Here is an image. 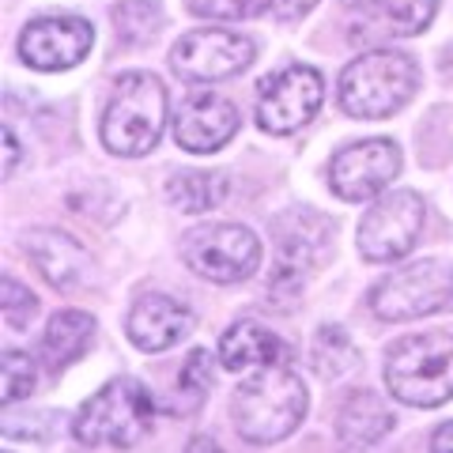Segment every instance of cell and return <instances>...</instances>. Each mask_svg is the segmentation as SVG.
<instances>
[{
  "instance_id": "obj_25",
  "label": "cell",
  "mask_w": 453,
  "mask_h": 453,
  "mask_svg": "<svg viewBox=\"0 0 453 453\" xmlns=\"http://www.w3.org/2000/svg\"><path fill=\"white\" fill-rule=\"evenodd\" d=\"M0 371H4V404H16L23 396H31L38 371L27 351H4V356H0Z\"/></svg>"
},
{
  "instance_id": "obj_31",
  "label": "cell",
  "mask_w": 453,
  "mask_h": 453,
  "mask_svg": "<svg viewBox=\"0 0 453 453\" xmlns=\"http://www.w3.org/2000/svg\"><path fill=\"white\" fill-rule=\"evenodd\" d=\"M186 453H223V446L216 442V438H208V434H196L193 442L186 446Z\"/></svg>"
},
{
  "instance_id": "obj_26",
  "label": "cell",
  "mask_w": 453,
  "mask_h": 453,
  "mask_svg": "<svg viewBox=\"0 0 453 453\" xmlns=\"http://www.w3.org/2000/svg\"><path fill=\"white\" fill-rule=\"evenodd\" d=\"M38 314V299L31 295V288H23L19 280L4 276V318L8 325H16V329H23V325H31Z\"/></svg>"
},
{
  "instance_id": "obj_5",
  "label": "cell",
  "mask_w": 453,
  "mask_h": 453,
  "mask_svg": "<svg viewBox=\"0 0 453 453\" xmlns=\"http://www.w3.org/2000/svg\"><path fill=\"white\" fill-rule=\"evenodd\" d=\"M155 401L144 381L113 378L76 412L73 434L83 446H136L151 431Z\"/></svg>"
},
{
  "instance_id": "obj_9",
  "label": "cell",
  "mask_w": 453,
  "mask_h": 453,
  "mask_svg": "<svg viewBox=\"0 0 453 453\" xmlns=\"http://www.w3.org/2000/svg\"><path fill=\"white\" fill-rule=\"evenodd\" d=\"M325 83L310 65H291L280 68L276 76H268L257 91V121L265 133L288 136L299 133L303 125L314 121V113L321 110Z\"/></svg>"
},
{
  "instance_id": "obj_13",
  "label": "cell",
  "mask_w": 453,
  "mask_h": 453,
  "mask_svg": "<svg viewBox=\"0 0 453 453\" xmlns=\"http://www.w3.org/2000/svg\"><path fill=\"white\" fill-rule=\"evenodd\" d=\"M95 31L80 16H50L35 19L19 35V57L38 73H61V68L80 65L91 53Z\"/></svg>"
},
{
  "instance_id": "obj_27",
  "label": "cell",
  "mask_w": 453,
  "mask_h": 453,
  "mask_svg": "<svg viewBox=\"0 0 453 453\" xmlns=\"http://www.w3.org/2000/svg\"><path fill=\"white\" fill-rule=\"evenodd\" d=\"M265 8H273V0H201L196 4V12L219 16V19H250V16H261Z\"/></svg>"
},
{
  "instance_id": "obj_8",
  "label": "cell",
  "mask_w": 453,
  "mask_h": 453,
  "mask_svg": "<svg viewBox=\"0 0 453 453\" xmlns=\"http://www.w3.org/2000/svg\"><path fill=\"white\" fill-rule=\"evenodd\" d=\"M423 196L412 189H393L366 211L359 223V253L374 265L401 261L423 234Z\"/></svg>"
},
{
  "instance_id": "obj_28",
  "label": "cell",
  "mask_w": 453,
  "mask_h": 453,
  "mask_svg": "<svg viewBox=\"0 0 453 453\" xmlns=\"http://www.w3.org/2000/svg\"><path fill=\"white\" fill-rule=\"evenodd\" d=\"M318 0H273V12H276V19H299Z\"/></svg>"
},
{
  "instance_id": "obj_10",
  "label": "cell",
  "mask_w": 453,
  "mask_h": 453,
  "mask_svg": "<svg viewBox=\"0 0 453 453\" xmlns=\"http://www.w3.org/2000/svg\"><path fill=\"white\" fill-rule=\"evenodd\" d=\"M336 226L314 208H291L273 223V246H276V283L299 288L306 273L325 265L333 246Z\"/></svg>"
},
{
  "instance_id": "obj_23",
  "label": "cell",
  "mask_w": 453,
  "mask_h": 453,
  "mask_svg": "<svg viewBox=\"0 0 453 453\" xmlns=\"http://www.w3.org/2000/svg\"><path fill=\"white\" fill-rule=\"evenodd\" d=\"M113 27H118L125 46H140V42L155 38V31L163 27L159 0H125L113 8Z\"/></svg>"
},
{
  "instance_id": "obj_7",
  "label": "cell",
  "mask_w": 453,
  "mask_h": 453,
  "mask_svg": "<svg viewBox=\"0 0 453 453\" xmlns=\"http://www.w3.org/2000/svg\"><path fill=\"white\" fill-rule=\"evenodd\" d=\"M181 257L201 280L211 283H238L250 280L261 265V242L250 226L238 223H211L196 226L181 238Z\"/></svg>"
},
{
  "instance_id": "obj_6",
  "label": "cell",
  "mask_w": 453,
  "mask_h": 453,
  "mask_svg": "<svg viewBox=\"0 0 453 453\" xmlns=\"http://www.w3.org/2000/svg\"><path fill=\"white\" fill-rule=\"evenodd\" d=\"M453 306V268L446 261H416L371 291V310L381 321H416Z\"/></svg>"
},
{
  "instance_id": "obj_17",
  "label": "cell",
  "mask_w": 453,
  "mask_h": 453,
  "mask_svg": "<svg viewBox=\"0 0 453 453\" xmlns=\"http://www.w3.org/2000/svg\"><path fill=\"white\" fill-rule=\"evenodd\" d=\"M27 257L61 291H76L91 268L88 250L65 231H31L27 234Z\"/></svg>"
},
{
  "instance_id": "obj_12",
  "label": "cell",
  "mask_w": 453,
  "mask_h": 453,
  "mask_svg": "<svg viewBox=\"0 0 453 453\" xmlns=\"http://www.w3.org/2000/svg\"><path fill=\"white\" fill-rule=\"evenodd\" d=\"M396 174H401V151H396V144L386 136L348 144L329 166L333 193L340 201H351V204L371 201V196H378L381 189H389Z\"/></svg>"
},
{
  "instance_id": "obj_19",
  "label": "cell",
  "mask_w": 453,
  "mask_h": 453,
  "mask_svg": "<svg viewBox=\"0 0 453 453\" xmlns=\"http://www.w3.org/2000/svg\"><path fill=\"white\" fill-rule=\"evenodd\" d=\"M283 359V344L273 329L257 321H234L219 340V363L226 371H253V366H276Z\"/></svg>"
},
{
  "instance_id": "obj_4",
  "label": "cell",
  "mask_w": 453,
  "mask_h": 453,
  "mask_svg": "<svg viewBox=\"0 0 453 453\" xmlns=\"http://www.w3.org/2000/svg\"><path fill=\"white\" fill-rule=\"evenodd\" d=\"M166 125V88L151 73H129L118 80L110 106L103 113V144L113 155H148Z\"/></svg>"
},
{
  "instance_id": "obj_16",
  "label": "cell",
  "mask_w": 453,
  "mask_h": 453,
  "mask_svg": "<svg viewBox=\"0 0 453 453\" xmlns=\"http://www.w3.org/2000/svg\"><path fill=\"white\" fill-rule=\"evenodd\" d=\"M129 340L140 351H166L193 333V314L170 295H140L129 310Z\"/></svg>"
},
{
  "instance_id": "obj_3",
  "label": "cell",
  "mask_w": 453,
  "mask_h": 453,
  "mask_svg": "<svg viewBox=\"0 0 453 453\" xmlns=\"http://www.w3.org/2000/svg\"><path fill=\"white\" fill-rule=\"evenodd\" d=\"M419 88V68L408 53L371 50L356 57L340 76V106L351 118H389L412 103Z\"/></svg>"
},
{
  "instance_id": "obj_1",
  "label": "cell",
  "mask_w": 453,
  "mask_h": 453,
  "mask_svg": "<svg viewBox=\"0 0 453 453\" xmlns=\"http://www.w3.org/2000/svg\"><path fill=\"white\" fill-rule=\"evenodd\" d=\"M231 416L238 434L253 446L283 442L306 416V386L288 366H265L234 389Z\"/></svg>"
},
{
  "instance_id": "obj_22",
  "label": "cell",
  "mask_w": 453,
  "mask_h": 453,
  "mask_svg": "<svg viewBox=\"0 0 453 453\" xmlns=\"http://www.w3.org/2000/svg\"><path fill=\"white\" fill-rule=\"evenodd\" d=\"M310 359H314L318 374L325 378H344L348 371H356L359 363V348L340 325H321L314 336V348H310Z\"/></svg>"
},
{
  "instance_id": "obj_2",
  "label": "cell",
  "mask_w": 453,
  "mask_h": 453,
  "mask_svg": "<svg viewBox=\"0 0 453 453\" xmlns=\"http://www.w3.org/2000/svg\"><path fill=\"white\" fill-rule=\"evenodd\" d=\"M386 386L401 404L438 408L453 396V333H416L386 356Z\"/></svg>"
},
{
  "instance_id": "obj_11",
  "label": "cell",
  "mask_w": 453,
  "mask_h": 453,
  "mask_svg": "<svg viewBox=\"0 0 453 453\" xmlns=\"http://www.w3.org/2000/svg\"><path fill=\"white\" fill-rule=\"evenodd\" d=\"M170 65H174L181 80H196V83L231 80L253 65V42L246 35L204 27V31L181 35V42L170 50Z\"/></svg>"
},
{
  "instance_id": "obj_30",
  "label": "cell",
  "mask_w": 453,
  "mask_h": 453,
  "mask_svg": "<svg viewBox=\"0 0 453 453\" xmlns=\"http://www.w3.org/2000/svg\"><path fill=\"white\" fill-rule=\"evenodd\" d=\"M431 453H453V419L442 423V427L434 431V438H431Z\"/></svg>"
},
{
  "instance_id": "obj_14",
  "label": "cell",
  "mask_w": 453,
  "mask_h": 453,
  "mask_svg": "<svg viewBox=\"0 0 453 453\" xmlns=\"http://www.w3.org/2000/svg\"><path fill=\"white\" fill-rule=\"evenodd\" d=\"M234 133H238V110L231 98L211 95V91H193L178 103L174 136L186 151L193 155L219 151Z\"/></svg>"
},
{
  "instance_id": "obj_24",
  "label": "cell",
  "mask_w": 453,
  "mask_h": 453,
  "mask_svg": "<svg viewBox=\"0 0 453 453\" xmlns=\"http://www.w3.org/2000/svg\"><path fill=\"white\" fill-rule=\"evenodd\" d=\"M208 389H211V351L196 348V351H189V359L178 374V396L181 401L174 404V412H193V408H201Z\"/></svg>"
},
{
  "instance_id": "obj_29",
  "label": "cell",
  "mask_w": 453,
  "mask_h": 453,
  "mask_svg": "<svg viewBox=\"0 0 453 453\" xmlns=\"http://www.w3.org/2000/svg\"><path fill=\"white\" fill-rule=\"evenodd\" d=\"M4 178L16 174V163H19V144H16V133H12V125H4Z\"/></svg>"
},
{
  "instance_id": "obj_21",
  "label": "cell",
  "mask_w": 453,
  "mask_h": 453,
  "mask_svg": "<svg viewBox=\"0 0 453 453\" xmlns=\"http://www.w3.org/2000/svg\"><path fill=\"white\" fill-rule=\"evenodd\" d=\"M166 201L181 211H189V216H204V211L219 208L226 201V178L219 170H181V174L170 178Z\"/></svg>"
},
{
  "instance_id": "obj_18",
  "label": "cell",
  "mask_w": 453,
  "mask_h": 453,
  "mask_svg": "<svg viewBox=\"0 0 453 453\" xmlns=\"http://www.w3.org/2000/svg\"><path fill=\"white\" fill-rule=\"evenodd\" d=\"M393 427H396L393 408L381 401L374 389H356V393H348L344 404H340L336 431H340V438H344L351 449H371Z\"/></svg>"
},
{
  "instance_id": "obj_20",
  "label": "cell",
  "mask_w": 453,
  "mask_h": 453,
  "mask_svg": "<svg viewBox=\"0 0 453 453\" xmlns=\"http://www.w3.org/2000/svg\"><path fill=\"white\" fill-rule=\"evenodd\" d=\"M95 340V318L83 310H65V314L50 318L46 336H42V359L50 363V371H65L68 363H76Z\"/></svg>"
},
{
  "instance_id": "obj_15",
  "label": "cell",
  "mask_w": 453,
  "mask_h": 453,
  "mask_svg": "<svg viewBox=\"0 0 453 453\" xmlns=\"http://www.w3.org/2000/svg\"><path fill=\"white\" fill-rule=\"evenodd\" d=\"M438 12V0H366L351 23V42H386L412 38L427 31Z\"/></svg>"
}]
</instances>
